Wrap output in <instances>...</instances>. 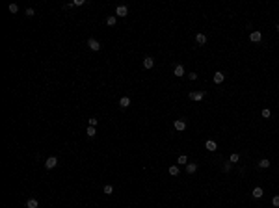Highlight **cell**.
Returning <instances> with one entry per match:
<instances>
[{
  "mask_svg": "<svg viewBox=\"0 0 279 208\" xmlns=\"http://www.w3.org/2000/svg\"><path fill=\"white\" fill-rule=\"evenodd\" d=\"M103 191H104V193H106V195H112V191H113V188H112V186H110V184H106V186H104V190H103Z\"/></svg>",
  "mask_w": 279,
  "mask_h": 208,
  "instance_id": "obj_22",
  "label": "cell"
},
{
  "mask_svg": "<svg viewBox=\"0 0 279 208\" xmlns=\"http://www.w3.org/2000/svg\"><path fill=\"white\" fill-rule=\"evenodd\" d=\"M270 115H272V112H270L268 108H264V110H262V117H264V119H268Z\"/></svg>",
  "mask_w": 279,
  "mask_h": 208,
  "instance_id": "obj_23",
  "label": "cell"
},
{
  "mask_svg": "<svg viewBox=\"0 0 279 208\" xmlns=\"http://www.w3.org/2000/svg\"><path fill=\"white\" fill-rule=\"evenodd\" d=\"M116 15H117V17H127V15H128V7L127 6H117Z\"/></svg>",
  "mask_w": 279,
  "mask_h": 208,
  "instance_id": "obj_4",
  "label": "cell"
},
{
  "mask_svg": "<svg viewBox=\"0 0 279 208\" xmlns=\"http://www.w3.org/2000/svg\"><path fill=\"white\" fill-rule=\"evenodd\" d=\"M116 21H117L116 15H110V17L106 19V24H108V26H113V24H116Z\"/></svg>",
  "mask_w": 279,
  "mask_h": 208,
  "instance_id": "obj_19",
  "label": "cell"
},
{
  "mask_svg": "<svg viewBox=\"0 0 279 208\" xmlns=\"http://www.w3.org/2000/svg\"><path fill=\"white\" fill-rule=\"evenodd\" d=\"M251 195H253L255 199H261L262 195H264V190H262L261 186H257V188H253V191H251Z\"/></svg>",
  "mask_w": 279,
  "mask_h": 208,
  "instance_id": "obj_6",
  "label": "cell"
},
{
  "mask_svg": "<svg viewBox=\"0 0 279 208\" xmlns=\"http://www.w3.org/2000/svg\"><path fill=\"white\" fill-rule=\"evenodd\" d=\"M177 162H179V164H188V158H186V156H179V160H177Z\"/></svg>",
  "mask_w": 279,
  "mask_h": 208,
  "instance_id": "obj_26",
  "label": "cell"
},
{
  "mask_svg": "<svg viewBox=\"0 0 279 208\" xmlns=\"http://www.w3.org/2000/svg\"><path fill=\"white\" fill-rule=\"evenodd\" d=\"M205 147H207V151H210V152H214L216 149H218V145H216V141H212V139H209L205 143Z\"/></svg>",
  "mask_w": 279,
  "mask_h": 208,
  "instance_id": "obj_9",
  "label": "cell"
},
{
  "mask_svg": "<svg viewBox=\"0 0 279 208\" xmlns=\"http://www.w3.org/2000/svg\"><path fill=\"white\" fill-rule=\"evenodd\" d=\"M184 128H186V123H184V119H175V130L182 132Z\"/></svg>",
  "mask_w": 279,
  "mask_h": 208,
  "instance_id": "obj_7",
  "label": "cell"
},
{
  "mask_svg": "<svg viewBox=\"0 0 279 208\" xmlns=\"http://www.w3.org/2000/svg\"><path fill=\"white\" fill-rule=\"evenodd\" d=\"M153 65H155V60H153V58H149V56H147V58H145V60H143V67H145V69H151Z\"/></svg>",
  "mask_w": 279,
  "mask_h": 208,
  "instance_id": "obj_13",
  "label": "cell"
},
{
  "mask_svg": "<svg viewBox=\"0 0 279 208\" xmlns=\"http://www.w3.org/2000/svg\"><path fill=\"white\" fill-rule=\"evenodd\" d=\"M97 123H99L97 117H91V119H89V127H97Z\"/></svg>",
  "mask_w": 279,
  "mask_h": 208,
  "instance_id": "obj_24",
  "label": "cell"
},
{
  "mask_svg": "<svg viewBox=\"0 0 279 208\" xmlns=\"http://www.w3.org/2000/svg\"><path fill=\"white\" fill-rule=\"evenodd\" d=\"M179 173H180V171H179V167H177V166H171L170 167V175L171 176H179Z\"/></svg>",
  "mask_w": 279,
  "mask_h": 208,
  "instance_id": "obj_18",
  "label": "cell"
},
{
  "mask_svg": "<svg viewBox=\"0 0 279 208\" xmlns=\"http://www.w3.org/2000/svg\"><path fill=\"white\" fill-rule=\"evenodd\" d=\"M195 41H197V45H205V43H207V35L205 34H197V35H195Z\"/></svg>",
  "mask_w": 279,
  "mask_h": 208,
  "instance_id": "obj_12",
  "label": "cell"
},
{
  "mask_svg": "<svg viewBox=\"0 0 279 208\" xmlns=\"http://www.w3.org/2000/svg\"><path fill=\"white\" fill-rule=\"evenodd\" d=\"M37 206H39L37 199H28V201H26V208H37Z\"/></svg>",
  "mask_w": 279,
  "mask_h": 208,
  "instance_id": "obj_14",
  "label": "cell"
},
{
  "mask_svg": "<svg viewBox=\"0 0 279 208\" xmlns=\"http://www.w3.org/2000/svg\"><path fill=\"white\" fill-rule=\"evenodd\" d=\"M95 134H97L95 127H88V128H86V136H88V138H95Z\"/></svg>",
  "mask_w": 279,
  "mask_h": 208,
  "instance_id": "obj_15",
  "label": "cell"
},
{
  "mask_svg": "<svg viewBox=\"0 0 279 208\" xmlns=\"http://www.w3.org/2000/svg\"><path fill=\"white\" fill-rule=\"evenodd\" d=\"M82 4H84V0H74L71 6H82Z\"/></svg>",
  "mask_w": 279,
  "mask_h": 208,
  "instance_id": "obj_29",
  "label": "cell"
},
{
  "mask_svg": "<svg viewBox=\"0 0 279 208\" xmlns=\"http://www.w3.org/2000/svg\"><path fill=\"white\" fill-rule=\"evenodd\" d=\"M119 106L121 108H128V106H130V99H128V97H123V99L119 100Z\"/></svg>",
  "mask_w": 279,
  "mask_h": 208,
  "instance_id": "obj_16",
  "label": "cell"
},
{
  "mask_svg": "<svg viewBox=\"0 0 279 208\" xmlns=\"http://www.w3.org/2000/svg\"><path fill=\"white\" fill-rule=\"evenodd\" d=\"M173 74H175V76H184V67H182V65H175V69H173Z\"/></svg>",
  "mask_w": 279,
  "mask_h": 208,
  "instance_id": "obj_10",
  "label": "cell"
},
{
  "mask_svg": "<svg viewBox=\"0 0 279 208\" xmlns=\"http://www.w3.org/2000/svg\"><path fill=\"white\" fill-rule=\"evenodd\" d=\"M231 167H233V164H231V162L223 164V171H225V173H227V171H231Z\"/></svg>",
  "mask_w": 279,
  "mask_h": 208,
  "instance_id": "obj_25",
  "label": "cell"
},
{
  "mask_svg": "<svg viewBox=\"0 0 279 208\" xmlns=\"http://www.w3.org/2000/svg\"><path fill=\"white\" fill-rule=\"evenodd\" d=\"M262 39V34L259 32V30H255V32H251L249 34V41H253V43H259Z\"/></svg>",
  "mask_w": 279,
  "mask_h": 208,
  "instance_id": "obj_5",
  "label": "cell"
},
{
  "mask_svg": "<svg viewBox=\"0 0 279 208\" xmlns=\"http://www.w3.org/2000/svg\"><path fill=\"white\" fill-rule=\"evenodd\" d=\"M223 80H225V74H223V73H220V71L214 73V84H222Z\"/></svg>",
  "mask_w": 279,
  "mask_h": 208,
  "instance_id": "obj_8",
  "label": "cell"
},
{
  "mask_svg": "<svg viewBox=\"0 0 279 208\" xmlns=\"http://www.w3.org/2000/svg\"><path fill=\"white\" fill-rule=\"evenodd\" d=\"M259 167H261V169H266V167H270V160L262 158L261 162H259Z\"/></svg>",
  "mask_w": 279,
  "mask_h": 208,
  "instance_id": "obj_17",
  "label": "cell"
},
{
  "mask_svg": "<svg viewBox=\"0 0 279 208\" xmlns=\"http://www.w3.org/2000/svg\"><path fill=\"white\" fill-rule=\"evenodd\" d=\"M272 205L279 208V195H276V197H274V199H272Z\"/></svg>",
  "mask_w": 279,
  "mask_h": 208,
  "instance_id": "obj_27",
  "label": "cell"
},
{
  "mask_svg": "<svg viewBox=\"0 0 279 208\" xmlns=\"http://www.w3.org/2000/svg\"><path fill=\"white\" fill-rule=\"evenodd\" d=\"M238 160H240V154H236V152H234V154H231V156H229V162H231V164H236Z\"/></svg>",
  "mask_w": 279,
  "mask_h": 208,
  "instance_id": "obj_20",
  "label": "cell"
},
{
  "mask_svg": "<svg viewBox=\"0 0 279 208\" xmlns=\"http://www.w3.org/2000/svg\"><path fill=\"white\" fill-rule=\"evenodd\" d=\"M7 9H9V13H17V11H19V6H17V4H9V6H7Z\"/></svg>",
  "mask_w": 279,
  "mask_h": 208,
  "instance_id": "obj_21",
  "label": "cell"
},
{
  "mask_svg": "<svg viewBox=\"0 0 279 208\" xmlns=\"http://www.w3.org/2000/svg\"><path fill=\"white\" fill-rule=\"evenodd\" d=\"M34 13H35V11L32 9V7H28V9H26V17H34Z\"/></svg>",
  "mask_w": 279,
  "mask_h": 208,
  "instance_id": "obj_28",
  "label": "cell"
},
{
  "mask_svg": "<svg viewBox=\"0 0 279 208\" xmlns=\"http://www.w3.org/2000/svg\"><path fill=\"white\" fill-rule=\"evenodd\" d=\"M205 99V89H201V91H192L190 93V100H203Z\"/></svg>",
  "mask_w": 279,
  "mask_h": 208,
  "instance_id": "obj_1",
  "label": "cell"
},
{
  "mask_svg": "<svg viewBox=\"0 0 279 208\" xmlns=\"http://www.w3.org/2000/svg\"><path fill=\"white\" fill-rule=\"evenodd\" d=\"M88 46H89V48H91V50H95V52H99V50H101V43L99 41H97V39H88Z\"/></svg>",
  "mask_w": 279,
  "mask_h": 208,
  "instance_id": "obj_3",
  "label": "cell"
},
{
  "mask_svg": "<svg viewBox=\"0 0 279 208\" xmlns=\"http://www.w3.org/2000/svg\"><path fill=\"white\" fill-rule=\"evenodd\" d=\"M195 171H197V164H186V173L188 175L195 173Z\"/></svg>",
  "mask_w": 279,
  "mask_h": 208,
  "instance_id": "obj_11",
  "label": "cell"
},
{
  "mask_svg": "<svg viewBox=\"0 0 279 208\" xmlns=\"http://www.w3.org/2000/svg\"><path fill=\"white\" fill-rule=\"evenodd\" d=\"M188 76H190V80H197V74H195V73H190Z\"/></svg>",
  "mask_w": 279,
  "mask_h": 208,
  "instance_id": "obj_30",
  "label": "cell"
},
{
  "mask_svg": "<svg viewBox=\"0 0 279 208\" xmlns=\"http://www.w3.org/2000/svg\"><path fill=\"white\" fill-rule=\"evenodd\" d=\"M56 166H58V158H56V156L47 158V162H45V167H47V169H54Z\"/></svg>",
  "mask_w": 279,
  "mask_h": 208,
  "instance_id": "obj_2",
  "label": "cell"
}]
</instances>
